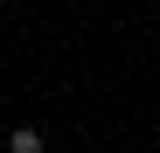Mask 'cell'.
Segmentation results:
<instances>
[{"label":"cell","instance_id":"obj_1","mask_svg":"<svg viewBox=\"0 0 160 153\" xmlns=\"http://www.w3.org/2000/svg\"><path fill=\"white\" fill-rule=\"evenodd\" d=\"M7 153H49V139L35 132V125H14V132H7Z\"/></svg>","mask_w":160,"mask_h":153}]
</instances>
